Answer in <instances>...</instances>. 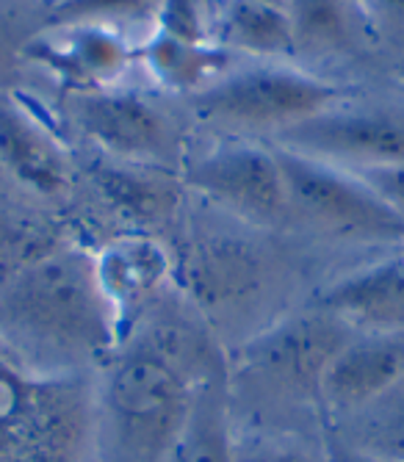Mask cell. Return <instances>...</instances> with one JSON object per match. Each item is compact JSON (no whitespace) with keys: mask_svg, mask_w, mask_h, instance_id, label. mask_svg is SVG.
<instances>
[{"mask_svg":"<svg viewBox=\"0 0 404 462\" xmlns=\"http://www.w3.org/2000/svg\"><path fill=\"white\" fill-rule=\"evenodd\" d=\"M227 374L202 324L152 313L97 371L100 462H167L199 385Z\"/></svg>","mask_w":404,"mask_h":462,"instance_id":"cell-1","label":"cell"},{"mask_svg":"<svg viewBox=\"0 0 404 462\" xmlns=\"http://www.w3.org/2000/svg\"><path fill=\"white\" fill-rule=\"evenodd\" d=\"M0 341L42 371L97 374L123 341L97 258L78 246L31 255L0 285Z\"/></svg>","mask_w":404,"mask_h":462,"instance_id":"cell-2","label":"cell"},{"mask_svg":"<svg viewBox=\"0 0 404 462\" xmlns=\"http://www.w3.org/2000/svg\"><path fill=\"white\" fill-rule=\"evenodd\" d=\"M0 462H100L97 374H53L0 341Z\"/></svg>","mask_w":404,"mask_h":462,"instance_id":"cell-3","label":"cell"},{"mask_svg":"<svg viewBox=\"0 0 404 462\" xmlns=\"http://www.w3.org/2000/svg\"><path fill=\"white\" fill-rule=\"evenodd\" d=\"M344 100L338 83L321 80L291 67H250L216 78L194 92L191 106L199 119L227 131L271 134L291 128Z\"/></svg>","mask_w":404,"mask_h":462,"instance_id":"cell-4","label":"cell"},{"mask_svg":"<svg viewBox=\"0 0 404 462\" xmlns=\"http://www.w3.org/2000/svg\"><path fill=\"white\" fill-rule=\"evenodd\" d=\"M354 329L333 313L313 308L271 324L244 344L238 357L241 376L286 404H318L321 374Z\"/></svg>","mask_w":404,"mask_h":462,"instance_id":"cell-5","label":"cell"},{"mask_svg":"<svg viewBox=\"0 0 404 462\" xmlns=\"http://www.w3.org/2000/svg\"><path fill=\"white\" fill-rule=\"evenodd\" d=\"M277 150L291 217L354 241H404V217L363 175Z\"/></svg>","mask_w":404,"mask_h":462,"instance_id":"cell-6","label":"cell"},{"mask_svg":"<svg viewBox=\"0 0 404 462\" xmlns=\"http://www.w3.org/2000/svg\"><path fill=\"white\" fill-rule=\"evenodd\" d=\"M271 147L338 170H385L404 161V103L388 100L349 106L344 97L321 114L271 136Z\"/></svg>","mask_w":404,"mask_h":462,"instance_id":"cell-7","label":"cell"},{"mask_svg":"<svg viewBox=\"0 0 404 462\" xmlns=\"http://www.w3.org/2000/svg\"><path fill=\"white\" fill-rule=\"evenodd\" d=\"M183 180L222 211L258 227L291 219V202L274 147L225 142L183 166Z\"/></svg>","mask_w":404,"mask_h":462,"instance_id":"cell-8","label":"cell"},{"mask_svg":"<svg viewBox=\"0 0 404 462\" xmlns=\"http://www.w3.org/2000/svg\"><path fill=\"white\" fill-rule=\"evenodd\" d=\"M67 108L80 134L125 163L170 166L180 155L175 119L139 92L78 89Z\"/></svg>","mask_w":404,"mask_h":462,"instance_id":"cell-9","label":"cell"},{"mask_svg":"<svg viewBox=\"0 0 404 462\" xmlns=\"http://www.w3.org/2000/svg\"><path fill=\"white\" fill-rule=\"evenodd\" d=\"M404 376V332H354L321 374L318 402L333 421L363 410Z\"/></svg>","mask_w":404,"mask_h":462,"instance_id":"cell-10","label":"cell"},{"mask_svg":"<svg viewBox=\"0 0 404 462\" xmlns=\"http://www.w3.org/2000/svg\"><path fill=\"white\" fill-rule=\"evenodd\" d=\"M316 305L354 332H404V255L338 277L318 293Z\"/></svg>","mask_w":404,"mask_h":462,"instance_id":"cell-11","label":"cell"},{"mask_svg":"<svg viewBox=\"0 0 404 462\" xmlns=\"http://www.w3.org/2000/svg\"><path fill=\"white\" fill-rule=\"evenodd\" d=\"M0 163L39 197H59L72 175L56 136L12 92H0Z\"/></svg>","mask_w":404,"mask_h":462,"instance_id":"cell-12","label":"cell"},{"mask_svg":"<svg viewBox=\"0 0 404 462\" xmlns=\"http://www.w3.org/2000/svg\"><path fill=\"white\" fill-rule=\"evenodd\" d=\"M61 39L42 42L31 39L28 59L45 61L59 69L78 89H100L106 80L116 78L128 61L123 39L100 25H64Z\"/></svg>","mask_w":404,"mask_h":462,"instance_id":"cell-13","label":"cell"},{"mask_svg":"<svg viewBox=\"0 0 404 462\" xmlns=\"http://www.w3.org/2000/svg\"><path fill=\"white\" fill-rule=\"evenodd\" d=\"M235 432L230 421V380L211 376L199 385L180 438L167 462H233Z\"/></svg>","mask_w":404,"mask_h":462,"instance_id":"cell-14","label":"cell"},{"mask_svg":"<svg viewBox=\"0 0 404 462\" xmlns=\"http://www.w3.org/2000/svg\"><path fill=\"white\" fill-rule=\"evenodd\" d=\"M294 31V53L341 56L357 48L363 20L360 0H286Z\"/></svg>","mask_w":404,"mask_h":462,"instance_id":"cell-15","label":"cell"},{"mask_svg":"<svg viewBox=\"0 0 404 462\" xmlns=\"http://www.w3.org/2000/svg\"><path fill=\"white\" fill-rule=\"evenodd\" d=\"M100 280L108 291V297L123 310L131 300H147L164 282L170 258L161 244L152 238L131 236L111 244L97 258Z\"/></svg>","mask_w":404,"mask_h":462,"instance_id":"cell-16","label":"cell"},{"mask_svg":"<svg viewBox=\"0 0 404 462\" xmlns=\"http://www.w3.org/2000/svg\"><path fill=\"white\" fill-rule=\"evenodd\" d=\"M222 42L227 48L266 59L294 53V31L286 9L263 0H227L222 12Z\"/></svg>","mask_w":404,"mask_h":462,"instance_id":"cell-17","label":"cell"},{"mask_svg":"<svg viewBox=\"0 0 404 462\" xmlns=\"http://www.w3.org/2000/svg\"><path fill=\"white\" fill-rule=\"evenodd\" d=\"M333 432L385 462H404V376L372 404L335 421Z\"/></svg>","mask_w":404,"mask_h":462,"instance_id":"cell-18","label":"cell"},{"mask_svg":"<svg viewBox=\"0 0 404 462\" xmlns=\"http://www.w3.org/2000/svg\"><path fill=\"white\" fill-rule=\"evenodd\" d=\"M92 180L103 199L131 219H164L175 205V191L167 189L164 178L155 180L147 172L128 170V166L97 163Z\"/></svg>","mask_w":404,"mask_h":462,"instance_id":"cell-19","label":"cell"},{"mask_svg":"<svg viewBox=\"0 0 404 462\" xmlns=\"http://www.w3.org/2000/svg\"><path fill=\"white\" fill-rule=\"evenodd\" d=\"M147 61L152 64L161 80L172 83L178 89L199 92L208 83L222 78L225 56L214 51L208 42H183L170 33H161L147 48Z\"/></svg>","mask_w":404,"mask_h":462,"instance_id":"cell-20","label":"cell"},{"mask_svg":"<svg viewBox=\"0 0 404 462\" xmlns=\"http://www.w3.org/2000/svg\"><path fill=\"white\" fill-rule=\"evenodd\" d=\"M161 0H53L45 12L48 25H97L103 20L142 17L150 9H158Z\"/></svg>","mask_w":404,"mask_h":462,"instance_id":"cell-21","label":"cell"},{"mask_svg":"<svg viewBox=\"0 0 404 462\" xmlns=\"http://www.w3.org/2000/svg\"><path fill=\"white\" fill-rule=\"evenodd\" d=\"M233 462H325V451H313L291 435H244L235 438Z\"/></svg>","mask_w":404,"mask_h":462,"instance_id":"cell-22","label":"cell"},{"mask_svg":"<svg viewBox=\"0 0 404 462\" xmlns=\"http://www.w3.org/2000/svg\"><path fill=\"white\" fill-rule=\"evenodd\" d=\"M33 33L23 25L14 12L0 9V92H9L23 61H28V45Z\"/></svg>","mask_w":404,"mask_h":462,"instance_id":"cell-23","label":"cell"},{"mask_svg":"<svg viewBox=\"0 0 404 462\" xmlns=\"http://www.w3.org/2000/svg\"><path fill=\"white\" fill-rule=\"evenodd\" d=\"M366 178L369 186H374L396 211L404 217V161L396 166H385V170H374V172H360Z\"/></svg>","mask_w":404,"mask_h":462,"instance_id":"cell-24","label":"cell"},{"mask_svg":"<svg viewBox=\"0 0 404 462\" xmlns=\"http://www.w3.org/2000/svg\"><path fill=\"white\" fill-rule=\"evenodd\" d=\"M321 451H325V462H385L369 451L352 446L346 438H341L333 430H327L325 440H321Z\"/></svg>","mask_w":404,"mask_h":462,"instance_id":"cell-25","label":"cell"},{"mask_svg":"<svg viewBox=\"0 0 404 462\" xmlns=\"http://www.w3.org/2000/svg\"><path fill=\"white\" fill-rule=\"evenodd\" d=\"M366 4L404 33V0H366Z\"/></svg>","mask_w":404,"mask_h":462,"instance_id":"cell-26","label":"cell"},{"mask_svg":"<svg viewBox=\"0 0 404 462\" xmlns=\"http://www.w3.org/2000/svg\"><path fill=\"white\" fill-rule=\"evenodd\" d=\"M393 75L404 83V51L393 59Z\"/></svg>","mask_w":404,"mask_h":462,"instance_id":"cell-27","label":"cell"},{"mask_svg":"<svg viewBox=\"0 0 404 462\" xmlns=\"http://www.w3.org/2000/svg\"><path fill=\"white\" fill-rule=\"evenodd\" d=\"M263 4H271V6H280V9H286V0H263Z\"/></svg>","mask_w":404,"mask_h":462,"instance_id":"cell-28","label":"cell"}]
</instances>
